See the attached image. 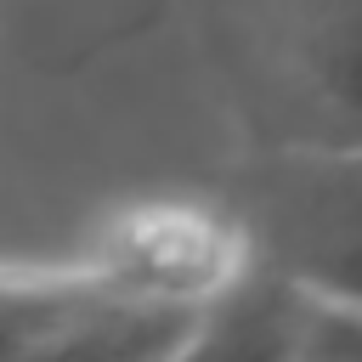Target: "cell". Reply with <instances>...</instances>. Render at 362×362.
Listing matches in <instances>:
<instances>
[{
    "mask_svg": "<svg viewBox=\"0 0 362 362\" xmlns=\"http://www.w3.org/2000/svg\"><path fill=\"white\" fill-rule=\"evenodd\" d=\"M215 62L255 147L362 141V0H215Z\"/></svg>",
    "mask_w": 362,
    "mask_h": 362,
    "instance_id": "1",
    "label": "cell"
},
{
    "mask_svg": "<svg viewBox=\"0 0 362 362\" xmlns=\"http://www.w3.org/2000/svg\"><path fill=\"white\" fill-rule=\"evenodd\" d=\"M215 198L249 260L362 305V141L255 147L215 181Z\"/></svg>",
    "mask_w": 362,
    "mask_h": 362,
    "instance_id": "2",
    "label": "cell"
},
{
    "mask_svg": "<svg viewBox=\"0 0 362 362\" xmlns=\"http://www.w3.org/2000/svg\"><path fill=\"white\" fill-rule=\"evenodd\" d=\"M198 311L113 294L85 260L0 272V362H170Z\"/></svg>",
    "mask_w": 362,
    "mask_h": 362,
    "instance_id": "3",
    "label": "cell"
},
{
    "mask_svg": "<svg viewBox=\"0 0 362 362\" xmlns=\"http://www.w3.org/2000/svg\"><path fill=\"white\" fill-rule=\"evenodd\" d=\"M85 266L130 300L204 311L243 266V232L232 209L209 192H153L113 209L85 255Z\"/></svg>",
    "mask_w": 362,
    "mask_h": 362,
    "instance_id": "4",
    "label": "cell"
},
{
    "mask_svg": "<svg viewBox=\"0 0 362 362\" xmlns=\"http://www.w3.org/2000/svg\"><path fill=\"white\" fill-rule=\"evenodd\" d=\"M187 362H362V305L249 260L192 322Z\"/></svg>",
    "mask_w": 362,
    "mask_h": 362,
    "instance_id": "5",
    "label": "cell"
}]
</instances>
